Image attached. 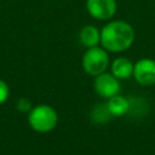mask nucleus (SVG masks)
<instances>
[{
    "label": "nucleus",
    "mask_w": 155,
    "mask_h": 155,
    "mask_svg": "<svg viewBox=\"0 0 155 155\" xmlns=\"http://www.w3.org/2000/svg\"><path fill=\"white\" fill-rule=\"evenodd\" d=\"M134 41L132 25L124 21H113L101 30V44L107 51L121 52L127 50Z\"/></svg>",
    "instance_id": "nucleus-1"
},
{
    "label": "nucleus",
    "mask_w": 155,
    "mask_h": 155,
    "mask_svg": "<svg viewBox=\"0 0 155 155\" xmlns=\"http://www.w3.org/2000/svg\"><path fill=\"white\" fill-rule=\"evenodd\" d=\"M29 125L33 130L38 132H50L52 131L58 121V116L56 110L50 105H38L33 108L28 116Z\"/></svg>",
    "instance_id": "nucleus-2"
},
{
    "label": "nucleus",
    "mask_w": 155,
    "mask_h": 155,
    "mask_svg": "<svg viewBox=\"0 0 155 155\" xmlns=\"http://www.w3.org/2000/svg\"><path fill=\"white\" fill-rule=\"evenodd\" d=\"M109 64V57L104 48L98 46L90 47L82 57V68L84 70L93 76H97L105 71Z\"/></svg>",
    "instance_id": "nucleus-3"
},
{
    "label": "nucleus",
    "mask_w": 155,
    "mask_h": 155,
    "mask_svg": "<svg viewBox=\"0 0 155 155\" xmlns=\"http://www.w3.org/2000/svg\"><path fill=\"white\" fill-rule=\"evenodd\" d=\"M115 0H86V10L91 17L105 21L111 18L116 12Z\"/></svg>",
    "instance_id": "nucleus-4"
},
{
    "label": "nucleus",
    "mask_w": 155,
    "mask_h": 155,
    "mask_svg": "<svg viewBox=\"0 0 155 155\" xmlns=\"http://www.w3.org/2000/svg\"><path fill=\"white\" fill-rule=\"evenodd\" d=\"M94 90L96 92L103 98H110L120 91V82L119 79L115 78L113 74L102 73L96 76L94 79Z\"/></svg>",
    "instance_id": "nucleus-5"
},
{
    "label": "nucleus",
    "mask_w": 155,
    "mask_h": 155,
    "mask_svg": "<svg viewBox=\"0 0 155 155\" xmlns=\"http://www.w3.org/2000/svg\"><path fill=\"white\" fill-rule=\"evenodd\" d=\"M133 76L143 86L155 84V61L150 58L139 59L133 67Z\"/></svg>",
    "instance_id": "nucleus-6"
},
{
    "label": "nucleus",
    "mask_w": 155,
    "mask_h": 155,
    "mask_svg": "<svg viewBox=\"0 0 155 155\" xmlns=\"http://www.w3.org/2000/svg\"><path fill=\"white\" fill-rule=\"evenodd\" d=\"M133 67L134 65L130 59L125 57H119L111 63V74L119 80L128 79L131 75H133Z\"/></svg>",
    "instance_id": "nucleus-7"
},
{
    "label": "nucleus",
    "mask_w": 155,
    "mask_h": 155,
    "mask_svg": "<svg viewBox=\"0 0 155 155\" xmlns=\"http://www.w3.org/2000/svg\"><path fill=\"white\" fill-rule=\"evenodd\" d=\"M80 42L86 47H93L97 46L98 42H101V31L94 25H85L79 34Z\"/></svg>",
    "instance_id": "nucleus-8"
},
{
    "label": "nucleus",
    "mask_w": 155,
    "mask_h": 155,
    "mask_svg": "<svg viewBox=\"0 0 155 155\" xmlns=\"http://www.w3.org/2000/svg\"><path fill=\"white\" fill-rule=\"evenodd\" d=\"M107 105H108V109H109V111L111 113L113 116H121V115L128 113L130 101L126 99L122 96L115 94V96L108 98Z\"/></svg>",
    "instance_id": "nucleus-9"
},
{
    "label": "nucleus",
    "mask_w": 155,
    "mask_h": 155,
    "mask_svg": "<svg viewBox=\"0 0 155 155\" xmlns=\"http://www.w3.org/2000/svg\"><path fill=\"white\" fill-rule=\"evenodd\" d=\"M111 113L108 109L107 104H98L91 111V119L94 124H104L111 119Z\"/></svg>",
    "instance_id": "nucleus-10"
},
{
    "label": "nucleus",
    "mask_w": 155,
    "mask_h": 155,
    "mask_svg": "<svg viewBox=\"0 0 155 155\" xmlns=\"http://www.w3.org/2000/svg\"><path fill=\"white\" fill-rule=\"evenodd\" d=\"M17 109H18L21 113H28V111H30L33 108H31V103H30L29 99H27V98H21V99H18V102H17Z\"/></svg>",
    "instance_id": "nucleus-11"
},
{
    "label": "nucleus",
    "mask_w": 155,
    "mask_h": 155,
    "mask_svg": "<svg viewBox=\"0 0 155 155\" xmlns=\"http://www.w3.org/2000/svg\"><path fill=\"white\" fill-rule=\"evenodd\" d=\"M8 97V86L5 81L0 80V104H2Z\"/></svg>",
    "instance_id": "nucleus-12"
}]
</instances>
